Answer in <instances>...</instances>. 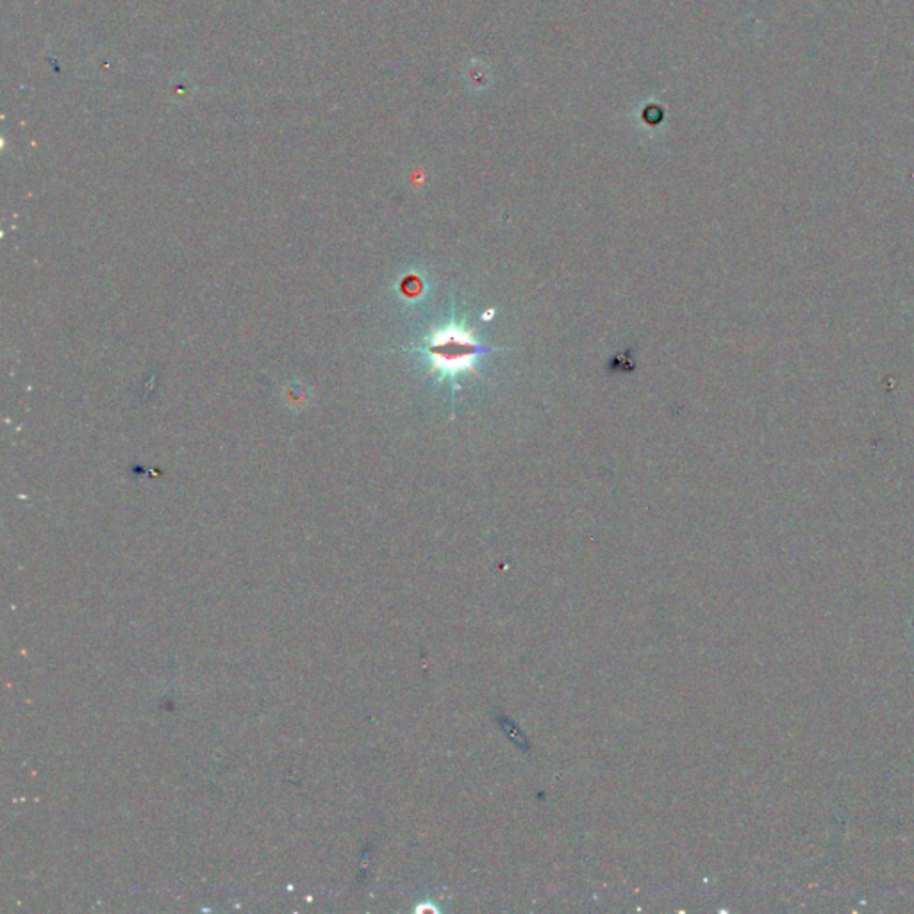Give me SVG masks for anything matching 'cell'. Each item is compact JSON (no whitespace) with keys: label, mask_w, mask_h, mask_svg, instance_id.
Here are the masks:
<instances>
[{"label":"cell","mask_w":914,"mask_h":914,"mask_svg":"<svg viewBox=\"0 0 914 914\" xmlns=\"http://www.w3.org/2000/svg\"><path fill=\"white\" fill-rule=\"evenodd\" d=\"M494 349L480 345L474 332L456 321L435 329L424 341V352L429 356L430 371L439 379H456L459 374H479L477 359Z\"/></svg>","instance_id":"obj_1"}]
</instances>
